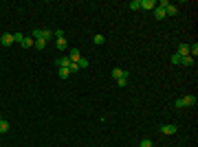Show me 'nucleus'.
<instances>
[{
    "instance_id": "f257e3e1",
    "label": "nucleus",
    "mask_w": 198,
    "mask_h": 147,
    "mask_svg": "<svg viewBox=\"0 0 198 147\" xmlns=\"http://www.w3.org/2000/svg\"><path fill=\"white\" fill-rule=\"evenodd\" d=\"M176 130H178V128H176L174 123H167V125H161V128H159V132H161V134H165V136L176 134Z\"/></svg>"
},
{
    "instance_id": "f03ea898",
    "label": "nucleus",
    "mask_w": 198,
    "mask_h": 147,
    "mask_svg": "<svg viewBox=\"0 0 198 147\" xmlns=\"http://www.w3.org/2000/svg\"><path fill=\"white\" fill-rule=\"evenodd\" d=\"M79 57H82V53L77 51V48H70V55H68L70 64H77V62H79Z\"/></svg>"
},
{
    "instance_id": "7ed1b4c3",
    "label": "nucleus",
    "mask_w": 198,
    "mask_h": 147,
    "mask_svg": "<svg viewBox=\"0 0 198 147\" xmlns=\"http://www.w3.org/2000/svg\"><path fill=\"white\" fill-rule=\"evenodd\" d=\"M0 44L2 46H11L13 44V33H5L2 37H0Z\"/></svg>"
},
{
    "instance_id": "20e7f679",
    "label": "nucleus",
    "mask_w": 198,
    "mask_h": 147,
    "mask_svg": "<svg viewBox=\"0 0 198 147\" xmlns=\"http://www.w3.org/2000/svg\"><path fill=\"white\" fill-rule=\"evenodd\" d=\"M183 103H185V108L196 106V97H194V94H185V97H183Z\"/></svg>"
},
{
    "instance_id": "39448f33",
    "label": "nucleus",
    "mask_w": 198,
    "mask_h": 147,
    "mask_svg": "<svg viewBox=\"0 0 198 147\" xmlns=\"http://www.w3.org/2000/svg\"><path fill=\"white\" fill-rule=\"evenodd\" d=\"M55 66L57 68H68L70 66V59L68 57H60V59H55Z\"/></svg>"
},
{
    "instance_id": "423d86ee",
    "label": "nucleus",
    "mask_w": 198,
    "mask_h": 147,
    "mask_svg": "<svg viewBox=\"0 0 198 147\" xmlns=\"http://www.w3.org/2000/svg\"><path fill=\"white\" fill-rule=\"evenodd\" d=\"M178 13V7L176 5H172V2H167V7H165V15H176Z\"/></svg>"
},
{
    "instance_id": "0eeeda50",
    "label": "nucleus",
    "mask_w": 198,
    "mask_h": 147,
    "mask_svg": "<svg viewBox=\"0 0 198 147\" xmlns=\"http://www.w3.org/2000/svg\"><path fill=\"white\" fill-rule=\"evenodd\" d=\"M141 9H156V0H141Z\"/></svg>"
},
{
    "instance_id": "6e6552de",
    "label": "nucleus",
    "mask_w": 198,
    "mask_h": 147,
    "mask_svg": "<svg viewBox=\"0 0 198 147\" xmlns=\"http://www.w3.org/2000/svg\"><path fill=\"white\" fill-rule=\"evenodd\" d=\"M181 57H185V55H189V44H181L178 46V51H176Z\"/></svg>"
},
{
    "instance_id": "1a4fd4ad",
    "label": "nucleus",
    "mask_w": 198,
    "mask_h": 147,
    "mask_svg": "<svg viewBox=\"0 0 198 147\" xmlns=\"http://www.w3.org/2000/svg\"><path fill=\"white\" fill-rule=\"evenodd\" d=\"M57 75H60L62 79H68V77H70V70H68V68H57Z\"/></svg>"
},
{
    "instance_id": "9d476101",
    "label": "nucleus",
    "mask_w": 198,
    "mask_h": 147,
    "mask_svg": "<svg viewBox=\"0 0 198 147\" xmlns=\"http://www.w3.org/2000/svg\"><path fill=\"white\" fill-rule=\"evenodd\" d=\"M189 55L196 59V55H198V42H194V44H189Z\"/></svg>"
},
{
    "instance_id": "9b49d317",
    "label": "nucleus",
    "mask_w": 198,
    "mask_h": 147,
    "mask_svg": "<svg viewBox=\"0 0 198 147\" xmlns=\"http://www.w3.org/2000/svg\"><path fill=\"white\" fill-rule=\"evenodd\" d=\"M7 132H9V121L2 119V121H0V134H7Z\"/></svg>"
},
{
    "instance_id": "f8f14e48",
    "label": "nucleus",
    "mask_w": 198,
    "mask_h": 147,
    "mask_svg": "<svg viewBox=\"0 0 198 147\" xmlns=\"http://www.w3.org/2000/svg\"><path fill=\"white\" fill-rule=\"evenodd\" d=\"M154 18H156V20H163V18H165V9L156 7V9H154Z\"/></svg>"
},
{
    "instance_id": "ddd939ff",
    "label": "nucleus",
    "mask_w": 198,
    "mask_h": 147,
    "mask_svg": "<svg viewBox=\"0 0 198 147\" xmlns=\"http://www.w3.org/2000/svg\"><path fill=\"white\" fill-rule=\"evenodd\" d=\"M194 62H196V59H194V57H191V55H185V57H183V62H181V64H183V66H194Z\"/></svg>"
},
{
    "instance_id": "4468645a",
    "label": "nucleus",
    "mask_w": 198,
    "mask_h": 147,
    "mask_svg": "<svg viewBox=\"0 0 198 147\" xmlns=\"http://www.w3.org/2000/svg\"><path fill=\"white\" fill-rule=\"evenodd\" d=\"M117 84H119L121 88H123V86H126V84H128V72H123V75H121V77L117 79Z\"/></svg>"
},
{
    "instance_id": "2eb2a0df",
    "label": "nucleus",
    "mask_w": 198,
    "mask_h": 147,
    "mask_svg": "<svg viewBox=\"0 0 198 147\" xmlns=\"http://www.w3.org/2000/svg\"><path fill=\"white\" fill-rule=\"evenodd\" d=\"M181 62H183V57H181L178 53H174V55H172V64H174V66H181Z\"/></svg>"
},
{
    "instance_id": "dca6fc26",
    "label": "nucleus",
    "mask_w": 198,
    "mask_h": 147,
    "mask_svg": "<svg viewBox=\"0 0 198 147\" xmlns=\"http://www.w3.org/2000/svg\"><path fill=\"white\" fill-rule=\"evenodd\" d=\"M57 48H60V51H66V48H68V42L62 37V40H57Z\"/></svg>"
},
{
    "instance_id": "f3484780",
    "label": "nucleus",
    "mask_w": 198,
    "mask_h": 147,
    "mask_svg": "<svg viewBox=\"0 0 198 147\" xmlns=\"http://www.w3.org/2000/svg\"><path fill=\"white\" fill-rule=\"evenodd\" d=\"M92 42H95V44H97V46H99V44H104V42H106V37H104V35H101V33H97V35H95V40H92Z\"/></svg>"
},
{
    "instance_id": "a211bd4d",
    "label": "nucleus",
    "mask_w": 198,
    "mask_h": 147,
    "mask_svg": "<svg viewBox=\"0 0 198 147\" xmlns=\"http://www.w3.org/2000/svg\"><path fill=\"white\" fill-rule=\"evenodd\" d=\"M22 46H24V48H31V46H33V37H24V40H22Z\"/></svg>"
},
{
    "instance_id": "6ab92c4d",
    "label": "nucleus",
    "mask_w": 198,
    "mask_h": 147,
    "mask_svg": "<svg viewBox=\"0 0 198 147\" xmlns=\"http://www.w3.org/2000/svg\"><path fill=\"white\" fill-rule=\"evenodd\" d=\"M130 9H132V11H139V9H141V0H132V2H130Z\"/></svg>"
},
{
    "instance_id": "aec40b11",
    "label": "nucleus",
    "mask_w": 198,
    "mask_h": 147,
    "mask_svg": "<svg viewBox=\"0 0 198 147\" xmlns=\"http://www.w3.org/2000/svg\"><path fill=\"white\" fill-rule=\"evenodd\" d=\"M33 46L38 48V51H42V48L46 46V42H44V40H35V42H33Z\"/></svg>"
},
{
    "instance_id": "412c9836",
    "label": "nucleus",
    "mask_w": 198,
    "mask_h": 147,
    "mask_svg": "<svg viewBox=\"0 0 198 147\" xmlns=\"http://www.w3.org/2000/svg\"><path fill=\"white\" fill-rule=\"evenodd\" d=\"M123 72H126V70H121V68H112V77H115V79H119Z\"/></svg>"
},
{
    "instance_id": "4be33fe9",
    "label": "nucleus",
    "mask_w": 198,
    "mask_h": 147,
    "mask_svg": "<svg viewBox=\"0 0 198 147\" xmlns=\"http://www.w3.org/2000/svg\"><path fill=\"white\" fill-rule=\"evenodd\" d=\"M51 37H53V31H42V40H44V42H48Z\"/></svg>"
},
{
    "instance_id": "5701e85b",
    "label": "nucleus",
    "mask_w": 198,
    "mask_h": 147,
    "mask_svg": "<svg viewBox=\"0 0 198 147\" xmlns=\"http://www.w3.org/2000/svg\"><path fill=\"white\" fill-rule=\"evenodd\" d=\"M35 40H42V29H33V42Z\"/></svg>"
},
{
    "instance_id": "b1692460",
    "label": "nucleus",
    "mask_w": 198,
    "mask_h": 147,
    "mask_svg": "<svg viewBox=\"0 0 198 147\" xmlns=\"http://www.w3.org/2000/svg\"><path fill=\"white\" fill-rule=\"evenodd\" d=\"M77 66H79V70H84V68H88V59H82V57H79V62H77Z\"/></svg>"
},
{
    "instance_id": "393cba45",
    "label": "nucleus",
    "mask_w": 198,
    "mask_h": 147,
    "mask_svg": "<svg viewBox=\"0 0 198 147\" xmlns=\"http://www.w3.org/2000/svg\"><path fill=\"white\" fill-rule=\"evenodd\" d=\"M68 70H70V75H75V72H79V66H77V64H70Z\"/></svg>"
},
{
    "instance_id": "a878e982",
    "label": "nucleus",
    "mask_w": 198,
    "mask_h": 147,
    "mask_svg": "<svg viewBox=\"0 0 198 147\" xmlns=\"http://www.w3.org/2000/svg\"><path fill=\"white\" fill-rule=\"evenodd\" d=\"M174 106H176V110L185 108V103H183V97H178V99H176V103H174Z\"/></svg>"
},
{
    "instance_id": "bb28decb",
    "label": "nucleus",
    "mask_w": 198,
    "mask_h": 147,
    "mask_svg": "<svg viewBox=\"0 0 198 147\" xmlns=\"http://www.w3.org/2000/svg\"><path fill=\"white\" fill-rule=\"evenodd\" d=\"M22 40H24L22 33H13V42H20V44H22Z\"/></svg>"
},
{
    "instance_id": "cd10ccee",
    "label": "nucleus",
    "mask_w": 198,
    "mask_h": 147,
    "mask_svg": "<svg viewBox=\"0 0 198 147\" xmlns=\"http://www.w3.org/2000/svg\"><path fill=\"white\" fill-rule=\"evenodd\" d=\"M141 147H152V141H150V138H143V141H141Z\"/></svg>"
},
{
    "instance_id": "c85d7f7f",
    "label": "nucleus",
    "mask_w": 198,
    "mask_h": 147,
    "mask_svg": "<svg viewBox=\"0 0 198 147\" xmlns=\"http://www.w3.org/2000/svg\"><path fill=\"white\" fill-rule=\"evenodd\" d=\"M55 37H57V40H62V37H64V31H62V29H57V31H55Z\"/></svg>"
},
{
    "instance_id": "c756f323",
    "label": "nucleus",
    "mask_w": 198,
    "mask_h": 147,
    "mask_svg": "<svg viewBox=\"0 0 198 147\" xmlns=\"http://www.w3.org/2000/svg\"><path fill=\"white\" fill-rule=\"evenodd\" d=\"M0 121H2V116H0Z\"/></svg>"
}]
</instances>
